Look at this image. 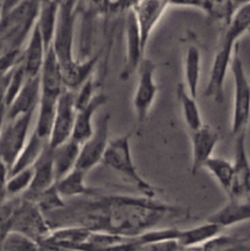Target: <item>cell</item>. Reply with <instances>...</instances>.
Wrapping results in <instances>:
<instances>
[{"instance_id": "1", "label": "cell", "mask_w": 250, "mask_h": 251, "mask_svg": "<svg viewBox=\"0 0 250 251\" xmlns=\"http://www.w3.org/2000/svg\"><path fill=\"white\" fill-rule=\"evenodd\" d=\"M71 208V225L91 230L108 232L123 237H135L156 228L169 216L185 213L183 208L159 201L157 198L131 195H98Z\"/></svg>"}, {"instance_id": "2", "label": "cell", "mask_w": 250, "mask_h": 251, "mask_svg": "<svg viewBox=\"0 0 250 251\" xmlns=\"http://www.w3.org/2000/svg\"><path fill=\"white\" fill-rule=\"evenodd\" d=\"M130 136L131 134L127 132L123 136L110 140L100 163L123 176L127 183L134 185L141 195L147 198H157L161 190L145 180L135 166L130 147Z\"/></svg>"}, {"instance_id": "3", "label": "cell", "mask_w": 250, "mask_h": 251, "mask_svg": "<svg viewBox=\"0 0 250 251\" xmlns=\"http://www.w3.org/2000/svg\"><path fill=\"white\" fill-rule=\"evenodd\" d=\"M230 71H232L233 82H234L230 132L235 137L240 134H247L250 120V80L248 78L243 61L239 56L238 44L233 53L232 61H230Z\"/></svg>"}, {"instance_id": "4", "label": "cell", "mask_w": 250, "mask_h": 251, "mask_svg": "<svg viewBox=\"0 0 250 251\" xmlns=\"http://www.w3.org/2000/svg\"><path fill=\"white\" fill-rule=\"evenodd\" d=\"M77 16V0H60L54 31L53 46L61 69L70 66L75 61L74 56V37Z\"/></svg>"}, {"instance_id": "5", "label": "cell", "mask_w": 250, "mask_h": 251, "mask_svg": "<svg viewBox=\"0 0 250 251\" xmlns=\"http://www.w3.org/2000/svg\"><path fill=\"white\" fill-rule=\"evenodd\" d=\"M53 228L46 213L38 207L34 201L20 196L19 203L14 213L11 230L22 233L41 244L42 240L50 234Z\"/></svg>"}, {"instance_id": "6", "label": "cell", "mask_w": 250, "mask_h": 251, "mask_svg": "<svg viewBox=\"0 0 250 251\" xmlns=\"http://www.w3.org/2000/svg\"><path fill=\"white\" fill-rule=\"evenodd\" d=\"M36 110H31L15 119L6 120L0 131V159L7 166L12 167L17 156L22 151L28 140V129Z\"/></svg>"}, {"instance_id": "7", "label": "cell", "mask_w": 250, "mask_h": 251, "mask_svg": "<svg viewBox=\"0 0 250 251\" xmlns=\"http://www.w3.org/2000/svg\"><path fill=\"white\" fill-rule=\"evenodd\" d=\"M137 73H139L137 85L134 93L132 104H134L137 123H139V125H142L146 122L147 115H149L150 109H151L152 104L156 100L157 91H158L156 78H154L156 64L150 59L144 58L140 63Z\"/></svg>"}, {"instance_id": "8", "label": "cell", "mask_w": 250, "mask_h": 251, "mask_svg": "<svg viewBox=\"0 0 250 251\" xmlns=\"http://www.w3.org/2000/svg\"><path fill=\"white\" fill-rule=\"evenodd\" d=\"M235 47L237 44H233L222 38L212 60L207 85L203 90V95L205 97L215 100L217 104H221L225 100V81L228 69L230 68V61H232Z\"/></svg>"}, {"instance_id": "9", "label": "cell", "mask_w": 250, "mask_h": 251, "mask_svg": "<svg viewBox=\"0 0 250 251\" xmlns=\"http://www.w3.org/2000/svg\"><path fill=\"white\" fill-rule=\"evenodd\" d=\"M109 113H105L97 123V126L93 130L92 135L81 145L80 154H78L76 168L82 169L88 173L91 169L95 168L97 164L102 162L104 152L109 144Z\"/></svg>"}, {"instance_id": "10", "label": "cell", "mask_w": 250, "mask_h": 251, "mask_svg": "<svg viewBox=\"0 0 250 251\" xmlns=\"http://www.w3.org/2000/svg\"><path fill=\"white\" fill-rule=\"evenodd\" d=\"M75 118V91L65 88L59 96L58 102H56L55 118H54L50 136L48 139L49 146L56 147L70 139L73 135Z\"/></svg>"}, {"instance_id": "11", "label": "cell", "mask_w": 250, "mask_h": 251, "mask_svg": "<svg viewBox=\"0 0 250 251\" xmlns=\"http://www.w3.org/2000/svg\"><path fill=\"white\" fill-rule=\"evenodd\" d=\"M235 139V153L233 163V178L228 199L250 198V162L247 153V134Z\"/></svg>"}, {"instance_id": "12", "label": "cell", "mask_w": 250, "mask_h": 251, "mask_svg": "<svg viewBox=\"0 0 250 251\" xmlns=\"http://www.w3.org/2000/svg\"><path fill=\"white\" fill-rule=\"evenodd\" d=\"M92 230L81 225H68L53 228L50 234L39 244L41 249L87 250V240Z\"/></svg>"}, {"instance_id": "13", "label": "cell", "mask_w": 250, "mask_h": 251, "mask_svg": "<svg viewBox=\"0 0 250 251\" xmlns=\"http://www.w3.org/2000/svg\"><path fill=\"white\" fill-rule=\"evenodd\" d=\"M125 38H126V54H125L124 66L120 73V80L124 81L129 80L130 76L137 71L145 55L139 25L132 9H129L125 12Z\"/></svg>"}, {"instance_id": "14", "label": "cell", "mask_w": 250, "mask_h": 251, "mask_svg": "<svg viewBox=\"0 0 250 251\" xmlns=\"http://www.w3.org/2000/svg\"><path fill=\"white\" fill-rule=\"evenodd\" d=\"M168 6L169 0H135L131 9L139 25L142 47L145 50L154 27L161 21Z\"/></svg>"}, {"instance_id": "15", "label": "cell", "mask_w": 250, "mask_h": 251, "mask_svg": "<svg viewBox=\"0 0 250 251\" xmlns=\"http://www.w3.org/2000/svg\"><path fill=\"white\" fill-rule=\"evenodd\" d=\"M189 132L191 141V173L196 174L212 156L220 141V134L207 124H202Z\"/></svg>"}, {"instance_id": "16", "label": "cell", "mask_w": 250, "mask_h": 251, "mask_svg": "<svg viewBox=\"0 0 250 251\" xmlns=\"http://www.w3.org/2000/svg\"><path fill=\"white\" fill-rule=\"evenodd\" d=\"M55 183V173L53 164V149L47 144L43 152L33 164V178L31 185L24 194V198L33 201L41 193Z\"/></svg>"}, {"instance_id": "17", "label": "cell", "mask_w": 250, "mask_h": 251, "mask_svg": "<svg viewBox=\"0 0 250 251\" xmlns=\"http://www.w3.org/2000/svg\"><path fill=\"white\" fill-rule=\"evenodd\" d=\"M39 83H41V95L49 96V97L58 98L65 90L63 69L53 46L47 49L43 65L39 73Z\"/></svg>"}, {"instance_id": "18", "label": "cell", "mask_w": 250, "mask_h": 251, "mask_svg": "<svg viewBox=\"0 0 250 251\" xmlns=\"http://www.w3.org/2000/svg\"><path fill=\"white\" fill-rule=\"evenodd\" d=\"M41 96L39 75L27 77L20 92L14 98L9 107L5 108V119L11 120L31 110H36Z\"/></svg>"}, {"instance_id": "19", "label": "cell", "mask_w": 250, "mask_h": 251, "mask_svg": "<svg viewBox=\"0 0 250 251\" xmlns=\"http://www.w3.org/2000/svg\"><path fill=\"white\" fill-rule=\"evenodd\" d=\"M109 98L104 93H97L92 97V100L85 104L83 107L76 109V118H75V124H74L73 135L71 139L75 140L80 145H82L88 137L92 135L95 126L92 124V118L93 114L107 104Z\"/></svg>"}, {"instance_id": "20", "label": "cell", "mask_w": 250, "mask_h": 251, "mask_svg": "<svg viewBox=\"0 0 250 251\" xmlns=\"http://www.w3.org/2000/svg\"><path fill=\"white\" fill-rule=\"evenodd\" d=\"M46 53L47 47L46 43H44L43 36H42L41 29H39L37 22H34L31 33H29L28 43H27L25 50L22 51L21 61L27 77H34V76L39 75Z\"/></svg>"}, {"instance_id": "21", "label": "cell", "mask_w": 250, "mask_h": 251, "mask_svg": "<svg viewBox=\"0 0 250 251\" xmlns=\"http://www.w3.org/2000/svg\"><path fill=\"white\" fill-rule=\"evenodd\" d=\"M223 229L250 221V198L228 199V202L207 218Z\"/></svg>"}, {"instance_id": "22", "label": "cell", "mask_w": 250, "mask_h": 251, "mask_svg": "<svg viewBox=\"0 0 250 251\" xmlns=\"http://www.w3.org/2000/svg\"><path fill=\"white\" fill-rule=\"evenodd\" d=\"M86 172L80 168H74L69 172L66 176L55 181V185L60 195L64 199L77 198V196H86V198H92L98 195L97 189L90 188L86 183Z\"/></svg>"}, {"instance_id": "23", "label": "cell", "mask_w": 250, "mask_h": 251, "mask_svg": "<svg viewBox=\"0 0 250 251\" xmlns=\"http://www.w3.org/2000/svg\"><path fill=\"white\" fill-rule=\"evenodd\" d=\"M51 149H53V164L56 181L75 168L80 154L81 145L70 137L65 142Z\"/></svg>"}, {"instance_id": "24", "label": "cell", "mask_w": 250, "mask_h": 251, "mask_svg": "<svg viewBox=\"0 0 250 251\" xmlns=\"http://www.w3.org/2000/svg\"><path fill=\"white\" fill-rule=\"evenodd\" d=\"M100 56H102V50H100L95 55L90 56V58L83 59V60L75 59V61L70 66L63 69L65 88L71 91L77 90L88 77L92 76L93 70L97 66V63L100 59Z\"/></svg>"}, {"instance_id": "25", "label": "cell", "mask_w": 250, "mask_h": 251, "mask_svg": "<svg viewBox=\"0 0 250 251\" xmlns=\"http://www.w3.org/2000/svg\"><path fill=\"white\" fill-rule=\"evenodd\" d=\"M223 230L222 227H220L216 223L206 221L202 225H199L196 227L189 228V229L180 230L178 237V243L181 247V250L184 249H200L201 245L205 244L207 240L217 235Z\"/></svg>"}, {"instance_id": "26", "label": "cell", "mask_w": 250, "mask_h": 251, "mask_svg": "<svg viewBox=\"0 0 250 251\" xmlns=\"http://www.w3.org/2000/svg\"><path fill=\"white\" fill-rule=\"evenodd\" d=\"M59 5H60V0H39L36 22L41 29L47 49L51 46V42H53L56 20H58Z\"/></svg>"}, {"instance_id": "27", "label": "cell", "mask_w": 250, "mask_h": 251, "mask_svg": "<svg viewBox=\"0 0 250 251\" xmlns=\"http://www.w3.org/2000/svg\"><path fill=\"white\" fill-rule=\"evenodd\" d=\"M47 144H48V140L39 136L36 130H33V132L28 136V140H27L22 151L17 156L16 161L14 162L12 167L10 168L9 174L16 173V172L33 166L37 159H38V157L41 156L42 152H43Z\"/></svg>"}, {"instance_id": "28", "label": "cell", "mask_w": 250, "mask_h": 251, "mask_svg": "<svg viewBox=\"0 0 250 251\" xmlns=\"http://www.w3.org/2000/svg\"><path fill=\"white\" fill-rule=\"evenodd\" d=\"M176 100H178L179 105H180L181 114H183L184 122H185L186 127L189 131L195 130L200 127L203 124L202 118H201L200 109L196 103V98L190 95L186 86L184 83H178L176 85Z\"/></svg>"}, {"instance_id": "29", "label": "cell", "mask_w": 250, "mask_h": 251, "mask_svg": "<svg viewBox=\"0 0 250 251\" xmlns=\"http://www.w3.org/2000/svg\"><path fill=\"white\" fill-rule=\"evenodd\" d=\"M201 70V51L196 44H190L186 48L185 59H184V75H185V86L190 95L196 98L199 90Z\"/></svg>"}, {"instance_id": "30", "label": "cell", "mask_w": 250, "mask_h": 251, "mask_svg": "<svg viewBox=\"0 0 250 251\" xmlns=\"http://www.w3.org/2000/svg\"><path fill=\"white\" fill-rule=\"evenodd\" d=\"M58 98L49 97V96L44 95L39 96L38 105H37L38 112H37V122L34 130H36L39 136L46 140H48L49 136H50L54 118H55Z\"/></svg>"}, {"instance_id": "31", "label": "cell", "mask_w": 250, "mask_h": 251, "mask_svg": "<svg viewBox=\"0 0 250 251\" xmlns=\"http://www.w3.org/2000/svg\"><path fill=\"white\" fill-rule=\"evenodd\" d=\"M250 28V4L238 6L233 15L232 20L225 26V31L223 33V39L237 44L240 37L244 33H248Z\"/></svg>"}, {"instance_id": "32", "label": "cell", "mask_w": 250, "mask_h": 251, "mask_svg": "<svg viewBox=\"0 0 250 251\" xmlns=\"http://www.w3.org/2000/svg\"><path fill=\"white\" fill-rule=\"evenodd\" d=\"M203 169L210 172L211 176L216 179L218 185L221 186L225 195H228L232 184L233 178V163L221 157L211 156L207 161L203 163Z\"/></svg>"}, {"instance_id": "33", "label": "cell", "mask_w": 250, "mask_h": 251, "mask_svg": "<svg viewBox=\"0 0 250 251\" xmlns=\"http://www.w3.org/2000/svg\"><path fill=\"white\" fill-rule=\"evenodd\" d=\"M201 10L216 22L228 26L237 6L233 0H203Z\"/></svg>"}, {"instance_id": "34", "label": "cell", "mask_w": 250, "mask_h": 251, "mask_svg": "<svg viewBox=\"0 0 250 251\" xmlns=\"http://www.w3.org/2000/svg\"><path fill=\"white\" fill-rule=\"evenodd\" d=\"M247 238L235 237V235L222 234L218 233L210 240L201 245V250H213V251H225V250H245L249 249L247 245Z\"/></svg>"}, {"instance_id": "35", "label": "cell", "mask_w": 250, "mask_h": 251, "mask_svg": "<svg viewBox=\"0 0 250 251\" xmlns=\"http://www.w3.org/2000/svg\"><path fill=\"white\" fill-rule=\"evenodd\" d=\"M33 201L46 215L47 213L58 212V211L64 210L66 207V203L64 202V198L56 189L55 183L49 186L48 189H46L43 193L39 194Z\"/></svg>"}, {"instance_id": "36", "label": "cell", "mask_w": 250, "mask_h": 251, "mask_svg": "<svg viewBox=\"0 0 250 251\" xmlns=\"http://www.w3.org/2000/svg\"><path fill=\"white\" fill-rule=\"evenodd\" d=\"M32 178H33V166L16 172V173L9 174L6 183L9 198L24 195L27 189L29 188V185H31Z\"/></svg>"}, {"instance_id": "37", "label": "cell", "mask_w": 250, "mask_h": 251, "mask_svg": "<svg viewBox=\"0 0 250 251\" xmlns=\"http://www.w3.org/2000/svg\"><path fill=\"white\" fill-rule=\"evenodd\" d=\"M1 250H34L41 249L38 243L32 240L31 238L26 237L22 233L16 230H10L4 239L0 243Z\"/></svg>"}, {"instance_id": "38", "label": "cell", "mask_w": 250, "mask_h": 251, "mask_svg": "<svg viewBox=\"0 0 250 251\" xmlns=\"http://www.w3.org/2000/svg\"><path fill=\"white\" fill-rule=\"evenodd\" d=\"M91 7L97 14L115 15L131 9L135 0H90Z\"/></svg>"}, {"instance_id": "39", "label": "cell", "mask_w": 250, "mask_h": 251, "mask_svg": "<svg viewBox=\"0 0 250 251\" xmlns=\"http://www.w3.org/2000/svg\"><path fill=\"white\" fill-rule=\"evenodd\" d=\"M19 200V196H15V198L7 199L6 201L0 203V243L4 239L5 235L11 230L14 213Z\"/></svg>"}, {"instance_id": "40", "label": "cell", "mask_w": 250, "mask_h": 251, "mask_svg": "<svg viewBox=\"0 0 250 251\" xmlns=\"http://www.w3.org/2000/svg\"><path fill=\"white\" fill-rule=\"evenodd\" d=\"M96 90L95 80H93V76L88 77L80 87L77 88V92H75V105L76 109L83 107L85 104H87L91 100H92Z\"/></svg>"}, {"instance_id": "41", "label": "cell", "mask_w": 250, "mask_h": 251, "mask_svg": "<svg viewBox=\"0 0 250 251\" xmlns=\"http://www.w3.org/2000/svg\"><path fill=\"white\" fill-rule=\"evenodd\" d=\"M7 178H9V168H7L6 164L0 159V203H2L4 201H6L7 199H9L6 189Z\"/></svg>"}, {"instance_id": "42", "label": "cell", "mask_w": 250, "mask_h": 251, "mask_svg": "<svg viewBox=\"0 0 250 251\" xmlns=\"http://www.w3.org/2000/svg\"><path fill=\"white\" fill-rule=\"evenodd\" d=\"M203 0H169V5L181 7H194V9H200L202 6Z\"/></svg>"}, {"instance_id": "43", "label": "cell", "mask_w": 250, "mask_h": 251, "mask_svg": "<svg viewBox=\"0 0 250 251\" xmlns=\"http://www.w3.org/2000/svg\"><path fill=\"white\" fill-rule=\"evenodd\" d=\"M235 4V6H242V5H247L250 4V0H233Z\"/></svg>"}, {"instance_id": "44", "label": "cell", "mask_w": 250, "mask_h": 251, "mask_svg": "<svg viewBox=\"0 0 250 251\" xmlns=\"http://www.w3.org/2000/svg\"><path fill=\"white\" fill-rule=\"evenodd\" d=\"M0 17H1V10H0Z\"/></svg>"}]
</instances>
